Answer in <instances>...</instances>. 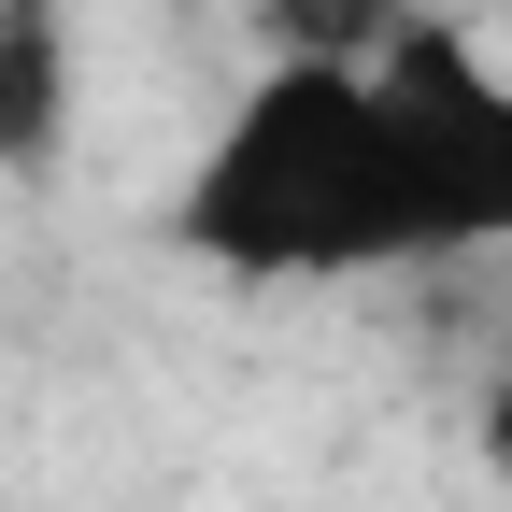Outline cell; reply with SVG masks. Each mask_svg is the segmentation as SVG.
<instances>
[{
    "label": "cell",
    "instance_id": "5",
    "mask_svg": "<svg viewBox=\"0 0 512 512\" xmlns=\"http://www.w3.org/2000/svg\"><path fill=\"white\" fill-rule=\"evenodd\" d=\"M484 470H498V498H512V370L484 384Z\"/></svg>",
    "mask_w": 512,
    "mask_h": 512
},
{
    "label": "cell",
    "instance_id": "4",
    "mask_svg": "<svg viewBox=\"0 0 512 512\" xmlns=\"http://www.w3.org/2000/svg\"><path fill=\"white\" fill-rule=\"evenodd\" d=\"M399 29H413V0H271V43L285 57H342V72H370Z\"/></svg>",
    "mask_w": 512,
    "mask_h": 512
},
{
    "label": "cell",
    "instance_id": "2",
    "mask_svg": "<svg viewBox=\"0 0 512 512\" xmlns=\"http://www.w3.org/2000/svg\"><path fill=\"white\" fill-rule=\"evenodd\" d=\"M370 86H384V114H399L427 200H441V242H512V72L470 29L413 15L370 57Z\"/></svg>",
    "mask_w": 512,
    "mask_h": 512
},
{
    "label": "cell",
    "instance_id": "1",
    "mask_svg": "<svg viewBox=\"0 0 512 512\" xmlns=\"http://www.w3.org/2000/svg\"><path fill=\"white\" fill-rule=\"evenodd\" d=\"M171 228L200 271H242V285H342V271L441 256V200L399 143V114L342 57H271L242 86V114L200 143Z\"/></svg>",
    "mask_w": 512,
    "mask_h": 512
},
{
    "label": "cell",
    "instance_id": "3",
    "mask_svg": "<svg viewBox=\"0 0 512 512\" xmlns=\"http://www.w3.org/2000/svg\"><path fill=\"white\" fill-rule=\"evenodd\" d=\"M72 114V57H57V0H0V157H43Z\"/></svg>",
    "mask_w": 512,
    "mask_h": 512
}]
</instances>
